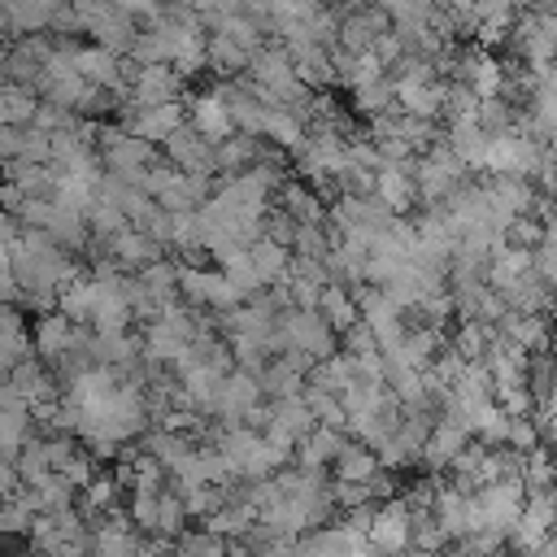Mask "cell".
Segmentation results:
<instances>
[{"mask_svg":"<svg viewBox=\"0 0 557 557\" xmlns=\"http://www.w3.org/2000/svg\"><path fill=\"white\" fill-rule=\"evenodd\" d=\"M274 322H278V331H283V344H287V348H300V352H309L313 361H322V357H331V352H335V331L326 326V318H322L318 309L287 305V309H278V313H274Z\"/></svg>","mask_w":557,"mask_h":557,"instance_id":"1","label":"cell"},{"mask_svg":"<svg viewBox=\"0 0 557 557\" xmlns=\"http://www.w3.org/2000/svg\"><path fill=\"white\" fill-rule=\"evenodd\" d=\"M540 157V144L527 135V131H496L487 135V148H483V174H531Z\"/></svg>","mask_w":557,"mask_h":557,"instance_id":"2","label":"cell"},{"mask_svg":"<svg viewBox=\"0 0 557 557\" xmlns=\"http://www.w3.org/2000/svg\"><path fill=\"white\" fill-rule=\"evenodd\" d=\"M131 96L139 104H157V100H183L187 96V78L170 65V61H148L131 70Z\"/></svg>","mask_w":557,"mask_h":557,"instance_id":"3","label":"cell"},{"mask_svg":"<svg viewBox=\"0 0 557 557\" xmlns=\"http://www.w3.org/2000/svg\"><path fill=\"white\" fill-rule=\"evenodd\" d=\"M161 157H165L174 170H205V174L218 170V165H213V144H209L200 131H191L187 117L161 139Z\"/></svg>","mask_w":557,"mask_h":557,"instance_id":"4","label":"cell"},{"mask_svg":"<svg viewBox=\"0 0 557 557\" xmlns=\"http://www.w3.org/2000/svg\"><path fill=\"white\" fill-rule=\"evenodd\" d=\"M413 161H418V157L379 161V165H374V196H379L392 213H409V209L418 205V191H413Z\"/></svg>","mask_w":557,"mask_h":557,"instance_id":"5","label":"cell"},{"mask_svg":"<svg viewBox=\"0 0 557 557\" xmlns=\"http://www.w3.org/2000/svg\"><path fill=\"white\" fill-rule=\"evenodd\" d=\"M409 509L387 496V500H374V518L366 527V540L370 548H383V553H396V548H409Z\"/></svg>","mask_w":557,"mask_h":557,"instance_id":"6","label":"cell"},{"mask_svg":"<svg viewBox=\"0 0 557 557\" xmlns=\"http://www.w3.org/2000/svg\"><path fill=\"white\" fill-rule=\"evenodd\" d=\"M183 113H187V126L200 131L209 144H218L222 135H231V117H226V104L222 96L209 87V91H196V96H183Z\"/></svg>","mask_w":557,"mask_h":557,"instance_id":"7","label":"cell"},{"mask_svg":"<svg viewBox=\"0 0 557 557\" xmlns=\"http://www.w3.org/2000/svg\"><path fill=\"white\" fill-rule=\"evenodd\" d=\"M348 440V431H339V426H322V422H313L296 444H292V466H309V470H326L331 466V457L339 453V444Z\"/></svg>","mask_w":557,"mask_h":557,"instance_id":"8","label":"cell"},{"mask_svg":"<svg viewBox=\"0 0 557 557\" xmlns=\"http://www.w3.org/2000/svg\"><path fill=\"white\" fill-rule=\"evenodd\" d=\"M104 248H109V257L117 261V270H126V274H135L139 265H148V261L165 257V248H161L157 239H148L139 226H122L117 235H109V239H104Z\"/></svg>","mask_w":557,"mask_h":557,"instance_id":"9","label":"cell"},{"mask_svg":"<svg viewBox=\"0 0 557 557\" xmlns=\"http://www.w3.org/2000/svg\"><path fill=\"white\" fill-rule=\"evenodd\" d=\"M9 383L17 387V396H22L26 405H30V400H44V396H61L57 374H52V370H48V361H39L35 352H30V357H22V361H13Z\"/></svg>","mask_w":557,"mask_h":557,"instance_id":"10","label":"cell"},{"mask_svg":"<svg viewBox=\"0 0 557 557\" xmlns=\"http://www.w3.org/2000/svg\"><path fill=\"white\" fill-rule=\"evenodd\" d=\"M496 331L513 344H522L527 352L548 348V313H527V309H505L496 318Z\"/></svg>","mask_w":557,"mask_h":557,"instance_id":"11","label":"cell"},{"mask_svg":"<svg viewBox=\"0 0 557 557\" xmlns=\"http://www.w3.org/2000/svg\"><path fill=\"white\" fill-rule=\"evenodd\" d=\"M70 331H74V322L61 313V309H48V313H39V322H35V331H30V352L39 357V361H57V352L70 344Z\"/></svg>","mask_w":557,"mask_h":557,"instance_id":"12","label":"cell"},{"mask_svg":"<svg viewBox=\"0 0 557 557\" xmlns=\"http://www.w3.org/2000/svg\"><path fill=\"white\" fill-rule=\"evenodd\" d=\"M244 65H248V48H239L222 30H205V70H213L218 78H235L244 74Z\"/></svg>","mask_w":557,"mask_h":557,"instance_id":"13","label":"cell"},{"mask_svg":"<svg viewBox=\"0 0 557 557\" xmlns=\"http://www.w3.org/2000/svg\"><path fill=\"white\" fill-rule=\"evenodd\" d=\"M257 144H261V135H252V131H231V135H222V139L213 144V165H218L222 174H239V170H248V165L257 161Z\"/></svg>","mask_w":557,"mask_h":557,"instance_id":"14","label":"cell"},{"mask_svg":"<svg viewBox=\"0 0 557 557\" xmlns=\"http://www.w3.org/2000/svg\"><path fill=\"white\" fill-rule=\"evenodd\" d=\"M44 231L65 248V252H83L87 248V222L78 209H65V205H48V218H44Z\"/></svg>","mask_w":557,"mask_h":557,"instance_id":"15","label":"cell"},{"mask_svg":"<svg viewBox=\"0 0 557 557\" xmlns=\"http://www.w3.org/2000/svg\"><path fill=\"white\" fill-rule=\"evenodd\" d=\"M331 470H335V479H352V483H366L374 470H379V457H374V448L370 444H361V440H344L339 444V453L331 457Z\"/></svg>","mask_w":557,"mask_h":557,"instance_id":"16","label":"cell"},{"mask_svg":"<svg viewBox=\"0 0 557 557\" xmlns=\"http://www.w3.org/2000/svg\"><path fill=\"white\" fill-rule=\"evenodd\" d=\"M248 261H252V270H257L261 283H274V278L287 274L292 248L278 244V239H270V235H257V239H248Z\"/></svg>","mask_w":557,"mask_h":557,"instance_id":"17","label":"cell"},{"mask_svg":"<svg viewBox=\"0 0 557 557\" xmlns=\"http://www.w3.org/2000/svg\"><path fill=\"white\" fill-rule=\"evenodd\" d=\"M322 318H326V326L339 335V331H348L352 322H357V300H352V292L344 287V283H322V292H318V305H313Z\"/></svg>","mask_w":557,"mask_h":557,"instance_id":"18","label":"cell"},{"mask_svg":"<svg viewBox=\"0 0 557 557\" xmlns=\"http://www.w3.org/2000/svg\"><path fill=\"white\" fill-rule=\"evenodd\" d=\"M257 135H265L270 144H278L283 152H292L300 139H305V122L287 109V104H274V109H265V117H261V131Z\"/></svg>","mask_w":557,"mask_h":557,"instance_id":"19","label":"cell"},{"mask_svg":"<svg viewBox=\"0 0 557 557\" xmlns=\"http://www.w3.org/2000/svg\"><path fill=\"white\" fill-rule=\"evenodd\" d=\"M52 4H57V0H9V4H4V17H9V30H13V35H30V30H48V17H52Z\"/></svg>","mask_w":557,"mask_h":557,"instance_id":"20","label":"cell"},{"mask_svg":"<svg viewBox=\"0 0 557 557\" xmlns=\"http://www.w3.org/2000/svg\"><path fill=\"white\" fill-rule=\"evenodd\" d=\"M170 548H174V553H196V557H222V553H231V540H222V535L205 531L200 522H196V527L187 522V527L170 540Z\"/></svg>","mask_w":557,"mask_h":557,"instance_id":"21","label":"cell"},{"mask_svg":"<svg viewBox=\"0 0 557 557\" xmlns=\"http://www.w3.org/2000/svg\"><path fill=\"white\" fill-rule=\"evenodd\" d=\"M300 400L313 409V422H322V426H339V431H344L348 413H344V405L335 400V392H326V387H318V383H309V379H305Z\"/></svg>","mask_w":557,"mask_h":557,"instance_id":"22","label":"cell"},{"mask_svg":"<svg viewBox=\"0 0 557 557\" xmlns=\"http://www.w3.org/2000/svg\"><path fill=\"white\" fill-rule=\"evenodd\" d=\"M270 418H274L278 426H287L296 440L313 426V409L300 400V392H292V396H274V400H270Z\"/></svg>","mask_w":557,"mask_h":557,"instance_id":"23","label":"cell"},{"mask_svg":"<svg viewBox=\"0 0 557 557\" xmlns=\"http://www.w3.org/2000/svg\"><path fill=\"white\" fill-rule=\"evenodd\" d=\"M187 522H191V518H187V509H183L178 492H174V487H161V492H157V522H152V531H157V535H165V540H174Z\"/></svg>","mask_w":557,"mask_h":557,"instance_id":"24","label":"cell"},{"mask_svg":"<svg viewBox=\"0 0 557 557\" xmlns=\"http://www.w3.org/2000/svg\"><path fill=\"white\" fill-rule=\"evenodd\" d=\"M352 109L357 113H379V109H392V78L387 74H374V78H366V83H357L352 87Z\"/></svg>","mask_w":557,"mask_h":557,"instance_id":"25","label":"cell"},{"mask_svg":"<svg viewBox=\"0 0 557 557\" xmlns=\"http://www.w3.org/2000/svg\"><path fill=\"white\" fill-rule=\"evenodd\" d=\"M474 117H479V126H483L487 135H496V131H509V126H513L518 109H513L505 96H483L479 109H474Z\"/></svg>","mask_w":557,"mask_h":557,"instance_id":"26","label":"cell"},{"mask_svg":"<svg viewBox=\"0 0 557 557\" xmlns=\"http://www.w3.org/2000/svg\"><path fill=\"white\" fill-rule=\"evenodd\" d=\"M30 487L39 492V509H61V505L74 500V487L65 483L61 470H44L39 479H30Z\"/></svg>","mask_w":557,"mask_h":557,"instance_id":"27","label":"cell"},{"mask_svg":"<svg viewBox=\"0 0 557 557\" xmlns=\"http://www.w3.org/2000/svg\"><path fill=\"white\" fill-rule=\"evenodd\" d=\"M96 470H100V461H96V457H91V453H87L83 444H78V448L70 453V461L61 466V474H65V483H70L74 492H78V487H83V483H87V479H91Z\"/></svg>","mask_w":557,"mask_h":557,"instance_id":"28","label":"cell"},{"mask_svg":"<svg viewBox=\"0 0 557 557\" xmlns=\"http://www.w3.org/2000/svg\"><path fill=\"white\" fill-rule=\"evenodd\" d=\"M370 52L379 57V65H392V61H396V57H400L405 48H400V39H396V30L387 26V30H379V35L370 39Z\"/></svg>","mask_w":557,"mask_h":557,"instance_id":"29","label":"cell"},{"mask_svg":"<svg viewBox=\"0 0 557 557\" xmlns=\"http://www.w3.org/2000/svg\"><path fill=\"white\" fill-rule=\"evenodd\" d=\"M22 157L26 161H48V131L22 126Z\"/></svg>","mask_w":557,"mask_h":557,"instance_id":"30","label":"cell"},{"mask_svg":"<svg viewBox=\"0 0 557 557\" xmlns=\"http://www.w3.org/2000/svg\"><path fill=\"white\" fill-rule=\"evenodd\" d=\"M13 157H22V126L0 122V161H13Z\"/></svg>","mask_w":557,"mask_h":557,"instance_id":"31","label":"cell"},{"mask_svg":"<svg viewBox=\"0 0 557 557\" xmlns=\"http://www.w3.org/2000/svg\"><path fill=\"white\" fill-rule=\"evenodd\" d=\"M17 483H22V479H17V466H13V457H0V496H9Z\"/></svg>","mask_w":557,"mask_h":557,"instance_id":"32","label":"cell"}]
</instances>
